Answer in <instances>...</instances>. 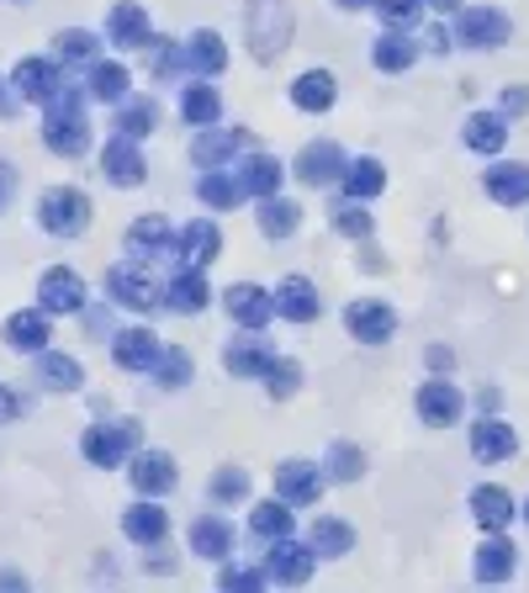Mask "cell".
Returning <instances> with one entry per match:
<instances>
[{
    "label": "cell",
    "mask_w": 529,
    "mask_h": 593,
    "mask_svg": "<svg viewBox=\"0 0 529 593\" xmlns=\"http://www.w3.org/2000/svg\"><path fill=\"white\" fill-rule=\"evenodd\" d=\"M43 143L53 154H85L91 143V122H85V106L74 91H59L49 101V122H43Z\"/></svg>",
    "instance_id": "1"
},
{
    "label": "cell",
    "mask_w": 529,
    "mask_h": 593,
    "mask_svg": "<svg viewBox=\"0 0 529 593\" xmlns=\"http://www.w3.org/2000/svg\"><path fill=\"white\" fill-rule=\"evenodd\" d=\"M249 43L255 59H281L291 43V6L287 0H249Z\"/></svg>",
    "instance_id": "2"
},
{
    "label": "cell",
    "mask_w": 529,
    "mask_h": 593,
    "mask_svg": "<svg viewBox=\"0 0 529 593\" xmlns=\"http://www.w3.org/2000/svg\"><path fill=\"white\" fill-rule=\"evenodd\" d=\"M344 329L355 334L361 345H382V339H392V329H397V313H392V303L361 297V303L344 308Z\"/></svg>",
    "instance_id": "3"
},
{
    "label": "cell",
    "mask_w": 529,
    "mask_h": 593,
    "mask_svg": "<svg viewBox=\"0 0 529 593\" xmlns=\"http://www.w3.org/2000/svg\"><path fill=\"white\" fill-rule=\"evenodd\" d=\"M514 22H508L498 6H466L460 11V43L466 48H504Z\"/></svg>",
    "instance_id": "4"
},
{
    "label": "cell",
    "mask_w": 529,
    "mask_h": 593,
    "mask_svg": "<svg viewBox=\"0 0 529 593\" xmlns=\"http://www.w3.org/2000/svg\"><path fill=\"white\" fill-rule=\"evenodd\" d=\"M38 213H43V228H49V234L74 238V234H85V217H91V202H85L80 191H49Z\"/></svg>",
    "instance_id": "5"
},
{
    "label": "cell",
    "mask_w": 529,
    "mask_h": 593,
    "mask_svg": "<svg viewBox=\"0 0 529 593\" xmlns=\"http://www.w3.org/2000/svg\"><path fill=\"white\" fill-rule=\"evenodd\" d=\"M222 308L234 313V324H243V329H264V324L276 318V297H270L264 286L239 282V286L222 292Z\"/></svg>",
    "instance_id": "6"
},
{
    "label": "cell",
    "mask_w": 529,
    "mask_h": 593,
    "mask_svg": "<svg viewBox=\"0 0 529 593\" xmlns=\"http://www.w3.org/2000/svg\"><path fill=\"white\" fill-rule=\"evenodd\" d=\"M133 446H138V425H101L80 440L85 461H96V467H117L122 451H133Z\"/></svg>",
    "instance_id": "7"
},
{
    "label": "cell",
    "mask_w": 529,
    "mask_h": 593,
    "mask_svg": "<svg viewBox=\"0 0 529 593\" xmlns=\"http://www.w3.org/2000/svg\"><path fill=\"white\" fill-rule=\"evenodd\" d=\"M106 292L117 297V308H133V313L159 308V292H154V282H148L144 270H133V265H112V276H106Z\"/></svg>",
    "instance_id": "8"
},
{
    "label": "cell",
    "mask_w": 529,
    "mask_h": 593,
    "mask_svg": "<svg viewBox=\"0 0 529 593\" xmlns=\"http://www.w3.org/2000/svg\"><path fill=\"white\" fill-rule=\"evenodd\" d=\"M165 356L159 350V339L148 329H117L112 334V360H117L122 371H154V360Z\"/></svg>",
    "instance_id": "9"
},
{
    "label": "cell",
    "mask_w": 529,
    "mask_h": 593,
    "mask_svg": "<svg viewBox=\"0 0 529 593\" xmlns=\"http://www.w3.org/2000/svg\"><path fill=\"white\" fill-rule=\"evenodd\" d=\"M344 175V154H339V143H308L302 154H297V181H308V186H329Z\"/></svg>",
    "instance_id": "10"
},
{
    "label": "cell",
    "mask_w": 529,
    "mask_h": 593,
    "mask_svg": "<svg viewBox=\"0 0 529 593\" xmlns=\"http://www.w3.org/2000/svg\"><path fill=\"white\" fill-rule=\"evenodd\" d=\"M38 297H43V313H80L85 308V282L64 270V265H53L43 286H38Z\"/></svg>",
    "instance_id": "11"
},
{
    "label": "cell",
    "mask_w": 529,
    "mask_h": 593,
    "mask_svg": "<svg viewBox=\"0 0 529 593\" xmlns=\"http://www.w3.org/2000/svg\"><path fill=\"white\" fill-rule=\"evenodd\" d=\"M101 170L112 175V186H138L148 175L144 154H138V143L133 139H112L106 143V154H101Z\"/></svg>",
    "instance_id": "12"
},
{
    "label": "cell",
    "mask_w": 529,
    "mask_h": 593,
    "mask_svg": "<svg viewBox=\"0 0 529 593\" xmlns=\"http://www.w3.org/2000/svg\"><path fill=\"white\" fill-rule=\"evenodd\" d=\"M418 419L434 429H445V425H456L460 419V392L450 387V381H429L424 392H418Z\"/></svg>",
    "instance_id": "13"
},
{
    "label": "cell",
    "mask_w": 529,
    "mask_h": 593,
    "mask_svg": "<svg viewBox=\"0 0 529 593\" xmlns=\"http://www.w3.org/2000/svg\"><path fill=\"white\" fill-rule=\"evenodd\" d=\"M519 451V434L504 425V419H481L477 429H471V456L477 461H504V456Z\"/></svg>",
    "instance_id": "14"
},
{
    "label": "cell",
    "mask_w": 529,
    "mask_h": 593,
    "mask_svg": "<svg viewBox=\"0 0 529 593\" xmlns=\"http://www.w3.org/2000/svg\"><path fill=\"white\" fill-rule=\"evenodd\" d=\"M276 313H281V318H291V324H313V318H318V292H313V282L287 276V282H281V292H276Z\"/></svg>",
    "instance_id": "15"
},
{
    "label": "cell",
    "mask_w": 529,
    "mask_h": 593,
    "mask_svg": "<svg viewBox=\"0 0 529 593\" xmlns=\"http://www.w3.org/2000/svg\"><path fill=\"white\" fill-rule=\"evenodd\" d=\"M276 488H281L287 503H318L323 477H318V467H308V461H287V467L276 472Z\"/></svg>",
    "instance_id": "16"
},
{
    "label": "cell",
    "mask_w": 529,
    "mask_h": 593,
    "mask_svg": "<svg viewBox=\"0 0 529 593\" xmlns=\"http://www.w3.org/2000/svg\"><path fill=\"white\" fill-rule=\"evenodd\" d=\"M11 85H17L27 101H53V95H59V74H53L49 59H22L17 74H11Z\"/></svg>",
    "instance_id": "17"
},
{
    "label": "cell",
    "mask_w": 529,
    "mask_h": 593,
    "mask_svg": "<svg viewBox=\"0 0 529 593\" xmlns=\"http://www.w3.org/2000/svg\"><path fill=\"white\" fill-rule=\"evenodd\" d=\"M133 488L138 493H169L175 488V461H169L165 451H144L138 461H133Z\"/></svg>",
    "instance_id": "18"
},
{
    "label": "cell",
    "mask_w": 529,
    "mask_h": 593,
    "mask_svg": "<svg viewBox=\"0 0 529 593\" xmlns=\"http://www.w3.org/2000/svg\"><path fill=\"white\" fill-rule=\"evenodd\" d=\"M239 186H243V196H276L281 191V160H270V154H249L243 160V170H239Z\"/></svg>",
    "instance_id": "19"
},
{
    "label": "cell",
    "mask_w": 529,
    "mask_h": 593,
    "mask_svg": "<svg viewBox=\"0 0 529 593\" xmlns=\"http://www.w3.org/2000/svg\"><path fill=\"white\" fill-rule=\"evenodd\" d=\"M487 196H492V202H504V207L529 202V170L525 165H492L487 170Z\"/></svg>",
    "instance_id": "20"
},
{
    "label": "cell",
    "mask_w": 529,
    "mask_h": 593,
    "mask_svg": "<svg viewBox=\"0 0 529 593\" xmlns=\"http://www.w3.org/2000/svg\"><path fill=\"white\" fill-rule=\"evenodd\" d=\"M154 122H159V106H154V101H117V122H112V133H117V139H148V133H154Z\"/></svg>",
    "instance_id": "21"
},
{
    "label": "cell",
    "mask_w": 529,
    "mask_h": 593,
    "mask_svg": "<svg viewBox=\"0 0 529 593\" xmlns=\"http://www.w3.org/2000/svg\"><path fill=\"white\" fill-rule=\"evenodd\" d=\"M291 101H297L302 112H329V106H334V74H329V70L297 74V85H291Z\"/></svg>",
    "instance_id": "22"
},
{
    "label": "cell",
    "mask_w": 529,
    "mask_h": 593,
    "mask_svg": "<svg viewBox=\"0 0 529 593\" xmlns=\"http://www.w3.org/2000/svg\"><path fill=\"white\" fill-rule=\"evenodd\" d=\"M122 530H127V541L154 546V541H165L169 535V514L165 509H154V503H133V509H127V520H122Z\"/></svg>",
    "instance_id": "23"
},
{
    "label": "cell",
    "mask_w": 529,
    "mask_h": 593,
    "mask_svg": "<svg viewBox=\"0 0 529 593\" xmlns=\"http://www.w3.org/2000/svg\"><path fill=\"white\" fill-rule=\"evenodd\" d=\"M264 568H270L276 583H302V577L313 572V551L297 546V541H281V546L270 551V562H264Z\"/></svg>",
    "instance_id": "24"
},
{
    "label": "cell",
    "mask_w": 529,
    "mask_h": 593,
    "mask_svg": "<svg viewBox=\"0 0 529 593\" xmlns=\"http://www.w3.org/2000/svg\"><path fill=\"white\" fill-rule=\"evenodd\" d=\"M106 32L117 38L122 48H144L148 43V17H144V6H112V17H106Z\"/></svg>",
    "instance_id": "25"
},
{
    "label": "cell",
    "mask_w": 529,
    "mask_h": 593,
    "mask_svg": "<svg viewBox=\"0 0 529 593\" xmlns=\"http://www.w3.org/2000/svg\"><path fill=\"white\" fill-rule=\"evenodd\" d=\"M6 339H11L17 350H27V356H38V350L49 345V318H43V313H11V318H6Z\"/></svg>",
    "instance_id": "26"
},
{
    "label": "cell",
    "mask_w": 529,
    "mask_h": 593,
    "mask_svg": "<svg viewBox=\"0 0 529 593\" xmlns=\"http://www.w3.org/2000/svg\"><path fill=\"white\" fill-rule=\"evenodd\" d=\"M169 308L175 313H201L207 303H212V292H207V276H201V265H191L186 276H175V286L165 292Z\"/></svg>",
    "instance_id": "27"
},
{
    "label": "cell",
    "mask_w": 529,
    "mask_h": 593,
    "mask_svg": "<svg viewBox=\"0 0 529 593\" xmlns=\"http://www.w3.org/2000/svg\"><path fill=\"white\" fill-rule=\"evenodd\" d=\"M228 546H234V530H228V520L207 514V520L191 524V551H196V556L217 562V556H228Z\"/></svg>",
    "instance_id": "28"
},
{
    "label": "cell",
    "mask_w": 529,
    "mask_h": 593,
    "mask_svg": "<svg viewBox=\"0 0 529 593\" xmlns=\"http://www.w3.org/2000/svg\"><path fill=\"white\" fill-rule=\"evenodd\" d=\"M222 366H228L234 377H260L264 366H270V350H264V339H255V334H243V339H234V345H228V356H222Z\"/></svg>",
    "instance_id": "29"
},
{
    "label": "cell",
    "mask_w": 529,
    "mask_h": 593,
    "mask_svg": "<svg viewBox=\"0 0 529 593\" xmlns=\"http://www.w3.org/2000/svg\"><path fill=\"white\" fill-rule=\"evenodd\" d=\"M186 64L201 74H217V70H228V48H222V38L217 32H191V43H186Z\"/></svg>",
    "instance_id": "30"
},
{
    "label": "cell",
    "mask_w": 529,
    "mask_h": 593,
    "mask_svg": "<svg viewBox=\"0 0 529 593\" xmlns=\"http://www.w3.org/2000/svg\"><path fill=\"white\" fill-rule=\"evenodd\" d=\"M175 249H180V260L207 265V260H217V249H222V234H217L212 223H191L186 234L175 238Z\"/></svg>",
    "instance_id": "31"
},
{
    "label": "cell",
    "mask_w": 529,
    "mask_h": 593,
    "mask_svg": "<svg viewBox=\"0 0 529 593\" xmlns=\"http://www.w3.org/2000/svg\"><path fill=\"white\" fill-rule=\"evenodd\" d=\"M508 143V127L498 112H477V117H466V149H477V154H498Z\"/></svg>",
    "instance_id": "32"
},
{
    "label": "cell",
    "mask_w": 529,
    "mask_h": 593,
    "mask_svg": "<svg viewBox=\"0 0 529 593\" xmlns=\"http://www.w3.org/2000/svg\"><path fill=\"white\" fill-rule=\"evenodd\" d=\"M249 530L260 535V541H287L291 535V503H255V514H249Z\"/></svg>",
    "instance_id": "33"
},
{
    "label": "cell",
    "mask_w": 529,
    "mask_h": 593,
    "mask_svg": "<svg viewBox=\"0 0 529 593\" xmlns=\"http://www.w3.org/2000/svg\"><path fill=\"white\" fill-rule=\"evenodd\" d=\"M471 514H477L487 530H504V524L514 520V499H508L504 488H477V493H471Z\"/></svg>",
    "instance_id": "34"
},
{
    "label": "cell",
    "mask_w": 529,
    "mask_h": 593,
    "mask_svg": "<svg viewBox=\"0 0 529 593\" xmlns=\"http://www.w3.org/2000/svg\"><path fill=\"white\" fill-rule=\"evenodd\" d=\"M165 244H175V234H169V223L159 213L138 217V223L127 228V249H138V255H154V249H165Z\"/></svg>",
    "instance_id": "35"
},
{
    "label": "cell",
    "mask_w": 529,
    "mask_h": 593,
    "mask_svg": "<svg viewBox=\"0 0 529 593\" xmlns=\"http://www.w3.org/2000/svg\"><path fill=\"white\" fill-rule=\"evenodd\" d=\"M508 572H514V546L498 541V530H492V541L477 551V577L481 583H504Z\"/></svg>",
    "instance_id": "36"
},
{
    "label": "cell",
    "mask_w": 529,
    "mask_h": 593,
    "mask_svg": "<svg viewBox=\"0 0 529 593\" xmlns=\"http://www.w3.org/2000/svg\"><path fill=\"white\" fill-rule=\"evenodd\" d=\"M38 381H49V387H59V392H74V387L85 381V371H80L70 356H49V350H38Z\"/></svg>",
    "instance_id": "37"
},
{
    "label": "cell",
    "mask_w": 529,
    "mask_h": 593,
    "mask_svg": "<svg viewBox=\"0 0 529 593\" xmlns=\"http://www.w3.org/2000/svg\"><path fill=\"white\" fill-rule=\"evenodd\" d=\"M297 202H276V196H264L260 202V234L264 238H287V234H297Z\"/></svg>",
    "instance_id": "38"
},
{
    "label": "cell",
    "mask_w": 529,
    "mask_h": 593,
    "mask_svg": "<svg viewBox=\"0 0 529 593\" xmlns=\"http://www.w3.org/2000/svg\"><path fill=\"white\" fill-rule=\"evenodd\" d=\"M413 59H418V48H413L403 32H382V38H376V70L397 74V70H408Z\"/></svg>",
    "instance_id": "39"
},
{
    "label": "cell",
    "mask_w": 529,
    "mask_h": 593,
    "mask_svg": "<svg viewBox=\"0 0 529 593\" xmlns=\"http://www.w3.org/2000/svg\"><path fill=\"white\" fill-rule=\"evenodd\" d=\"M355 546V530L344 520H318L313 524V551L318 556H344V551Z\"/></svg>",
    "instance_id": "40"
},
{
    "label": "cell",
    "mask_w": 529,
    "mask_h": 593,
    "mask_svg": "<svg viewBox=\"0 0 529 593\" xmlns=\"http://www.w3.org/2000/svg\"><path fill=\"white\" fill-rule=\"evenodd\" d=\"M260 381L270 387V398H291L297 387H302V366L297 360H281V356H270V366L260 371Z\"/></svg>",
    "instance_id": "41"
},
{
    "label": "cell",
    "mask_w": 529,
    "mask_h": 593,
    "mask_svg": "<svg viewBox=\"0 0 529 593\" xmlns=\"http://www.w3.org/2000/svg\"><path fill=\"white\" fill-rule=\"evenodd\" d=\"M386 186V170L376 160H355V165H344V191L350 196H376Z\"/></svg>",
    "instance_id": "42"
},
{
    "label": "cell",
    "mask_w": 529,
    "mask_h": 593,
    "mask_svg": "<svg viewBox=\"0 0 529 593\" xmlns=\"http://www.w3.org/2000/svg\"><path fill=\"white\" fill-rule=\"evenodd\" d=\"M91 95H96V101H112V106L127 101V70H122V64H96V70H91Z\"/></svg>",
    "instance_id": "43"
},
{
    "label": "cell",
    "mask_w": 529,
    "mask_h": 593,
    "mask_svg": "<svg viewBox=\"0 0 529 593\" xmlns=\"http://www.w3.org/2000/svg\"><path fill=\"white\" fill-rule=\"evenodd\" d=\"M217 112H222V101H217L212 85H191V91H186V101H180V117L196 122V127H201V122H212Z\"/></svg>",
    "instance_id": "44"
},
{
    "label": "cell",
    "mask_w": 529,
    "mask_h": 593,
    "mask_svg": "<svg viewBox=\"0 0 529 593\" xmlns=\"http://www.w3.org/2000/svg\"><path fill=\"white\" fill-rule=\"evenodd\" d=\"M53 48H59V59H70V64H91V59H96V32L70 27V32H59V38H53Z\"/></svg>",
    "instance_id": "45"
},
{
    "label": "cell",
    "mask_w": 529,
    "mask_h": 593,
    "mask_svg": "<svg viewBox=\"0 0 529 593\" xmlns=\"http://www.w3.org/2000/svg\"><path fill=\"white\" fill-rule=\"evenodd\" d=\"M239 139L243 133H207V139H196V149H191L196 165H222V160L239 149Z\"/></svg>",
    "instance_id": "46"
},
{
    "label": "cell",
    "mask_w": 529,
    "mask_h": 593,
    "mask_svg": "<svg viewBox=\"0 0 529 593\" xmlns=\"http://www.w3.org/2000/svg\"><path fill=\"white\" fill-rule=\"evenodd\" d=\"M239 196H243V186L239 181H228V175H207V181H201V202H207L212 213H228Z\"/></svg>",
    "instance_id": "47"
},
{
    "label": "cell",
    "mask_w": 529,
    "mask_h": 593,
    "mask_svg": "<svg viewBox=\"0 0 529 593\" xmlns=\"http://www.w3.org/2000/svg\"><path fill=\"white\" fill-rule=\"evenodd\" d=\"M154 377H159V387H186L191 381V356L186 350H165L154 360Z\"/></svg>",
    "instance_id": "48"
},
{
    "label": "cell",
    "mask_w": 529,
    "mask_h": 593,
    "mask_svg": "<svg viewBox=\"0 0 529 593\" xmlns=\"http://www.w3.org/2000/svg\"><path fill=\"white\" fill-rule=\"evenodd\" d=\"M361 472H365V456L355 451V446H344V440H339L334 451H329V477H339V482H355Z\"/></svg>",
    "instance_id": "49"
},
{
    "label": "cell",
    "mask_w": 529,
    "mask_h": 593,
    "mask_svg": "<svg viewBox=\"0 0 529 593\" xmlns=\"http://www.w3.org/2000/svg\"><path fill=\"white\" fill-rule=\"evenodd\" d=\"M243 493H249V477H243L239 467H228V472H217V477H212V499H222V503H239Z\"/></svg>",
    "instance_id": "50"
},
{
    "label": "cell",
    "mask_w": 529,
    "mask_h": 593,
    "mask_svg": "<svg viewBox=\"0 0 529 593\" xmlns=\"http://www.w3.org/2000/svg\"><path fill=\"white\" fill-rule=\"evenodd\" d=\"M376 11L386 27H403V32L418 22V0H376Z\"/></svg>",
    "instance_id": "51"
},
{
    "label": "cell",
    "mask_w": 529,
    "mask_h": 593,
    "mask_svg": "<svg viewBox=\"0 0 529 593\" xmlns=\"http://www.w3.org/2000/svg\"><path fill=\"white\" fill-rule=\"evenodd\" d=\"M334 228H339V234H350V238H365V234H371V213H365V207H339Z\"/></svg>",
    "instance_id": "52"
},
{
    "label": "cell",
    "mask_w": 529,
    "mask_h": 593,
    "mask_svg": "<svg viewBox=\"0 0 529 593\" xmlns=\"http://www.w3.org/2000/svg\"><path fill=\"white\" fill-rule=\"evenodd\" d=\"M264 572H270V568H260V572H255V568H222V583H228V589H260Z\"/></svg>",
    "instance_id": "53"
},
{
    "label": "cell",
    "mask_w": 529,
    "mask_h": 593,
    "mask_svg": "<svg viewBox=\"0 0 529 593\" xmlns=\"http://www.w3.org/2000/svg\"><path fill=\"white\" fill-rule=\"evenodd\" d=\"M529 112V91L525 85H508L504 91V117H525Z\"/></svg>",
    "instance_id": "54"
},
{
    "label": "cell",
    "mask_w": 529,
    "mask_h": 593,
    "mask_svg": "<svg viewBox=\"0 0 529 593\" xmlns=\"http://www.w3.org/2000/svg\"><path fill=\"white\" fill-rule=\"evenodd\" d=\"M11 191H17V170H11V165H0V213H6Z\"/></svg>",
    "instance_id": "55"
},
{
    "label": "cell",
    "mask_w": 529,
    "mask_h": 593,
    "mask_svg": "<svg viewBox=\"0 0 529 593\" xmlns=\"http://www.w3.org/2000/svg\"><path fill=\"white\" fill-rule=\"evenodd\" d=\"M361 265H365V270H386V260H382V249H365V255H361Z\"/></svg>",
    "instance_id": "56"
},
{
    "label": "cell",
    "mask_w": 529,
    "mask_h": 593,
    "mask_svg": "<svg viewBox=\"0 0 529 593\" xmlns=\"http://www.w3.org/2000/svg\"><path fill=\"white\" fill-rule=\"evenodd\" d=\"M429 366L434 371H450V350H429Z\"/></svg>",
    "instance_id": "57"
},
{
    "label": "cell",
    "mask_w": 529,
    "mask_h": 593,
    "mask_svg": "<svg viewBox=\"0 0 529 593\" xmlns=\"http://www.w3.org/2000/svg\"><path fill=\"white\" fill-rule=\"evenodd\" d=\"M434 6H439V11H456L460 0H434Z\"/></svg>",
    "instance_id": "58"
},
{
    "label": "cell",
    "mask_w": 529,
    "mask_h": 593,
    "mask_svg": "<svg viewBox=\"0 0 529 593\" xmlns=\"http://www.w3.org/2000/svg\"><path fill=\"white\" fill-rule=\"evenodd\" d=\"M339 6H361V0H339Z\"/></svg>",
    "instance_id": "59"
},
{
    "label": "cell",
    "mask_w": 529,
    "mask_h": 593,
    "mask_svg": "<svg viewBox=\"0 0 529 593\" xmlns=\"http://www.w3.org/2000/svg\"><path fill=\"white\" fill-rule=\"evenodd\" d=\"M0 112H6V95H0Z\"/></svg>",
    "instance_id": "60"
},
{
    "label": "cell",
    "mask_w": 529,
    "mask_h": 593,
    "mask_svg": "<svg viewBox=\"0 0 529 593\" xmlns=\"http://www.w3.org/2000/svg\"><path fill=\"white\" fill-rule=\"evenodd\" d=\"M525 520H529V503H525Z\"/></svg>",
    "instance_id": "61"
}]
</instances>
